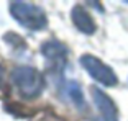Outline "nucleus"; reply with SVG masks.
<instances>
[{
    "instance_id": "nucleus-1",
    "label": "nucleus",
    "mask_w": 128,
    "mask_h": 121,
    "mask_svg": "<svg viewBox=\"0 0 128 121\" xmlns=\"http://www.w3.org/2000/svg\"><path fill=\"white\" fill-rule=\"evenodd\" d=\"M12 83L18 90L20 97L25 100H33L44 90V77L40 70L28 65H20L12 70Z\"/></svg>"
},
{
    "instance_id": "nucleus-2",
    "label": "nucleus",
    "mask_w": 128,
    "mask_h": 121,
    "mask_svg": "<svg viewBox=\"0 0 128 121\" xmlns=\"http://www.w3.org/2000/svg\"><path fill=\"white\" fill-rule=\"evenodd\" d=\"M10 13L23 28L31 31H40L48 26V18L43 8H40L34 3L26 2H12L10 3Z\"/></svg>"
},
{
    "instance_id": "nucleus-3",
    "label": "nucleus",
    "mask_w": 128,
    "mask_h": 121,
    "mask_svg": "<svg viewBox=\"0 0 128 121\" xmlns=\"http://www.w3.org/2000/svg\"><path fill=\"white\" fill-rule=\"evenodd\" d=\"M80 65L89 72V75L92 79H95L98 83L105 85V87H113V85L118 83V79L115 75V72L112 70V67L104 64L98 57L92 56V54L80 56Z\"/></svg>"
},
{
    "instance_id": "nucleus-4",
    "label": "nucleus",
    "mask_w": 128,
    "mask_h": 121,
    "mask_svg": "<svg viewBox=\"0 0 128 121\" xmlns=\"http://www.w3.org/2000/svg\"><path fill=\"white\" fill-rule=\"evenodd\" d=\"M90 93H92V98H94V103L97 106V110L100 111L102 121H118L117 105L113 103V100L110 98L108 95L104 90H100L98 87H92Z\"/></svg>"
},
{
    "instance_id": "nucleus-5",
    "label": "nucleus",
    "mask_w": 128,
    "mask_h": 121,
    "mask_svg": "<svg viewBox=\"0 0 128 121\" xmlns=\"http://www.w3.org/2000/svg\"><path fill=\"white\" fill-rule=\"evenodd\" d=\"M41 54L49 60V64H53L54 72H59L66 65V57H68V48L62 43L56 39H49L41 46Z\"/></svg>"
},
{
    "instance_id": "nucleus-6",
    "label": "nucleus",
    "mask_w": 128,
    "mask_h": 121,
    "mask_svg": "<svg viewBox=\"0 0 128 121\" xmlns=\"http://www.w3.org/2000/svg\"><path fill=\"white\" fill-rule=\"evenodd\" d=\"M71 18L74 26L84 34H94L95 30H97V25H95L94 18L90 16V13L86 10L80 5H76L71 11Z\"/></svg>"
},
{
    "instance_id": "nucleus-7",
    "label": "nucleus",
    "mask_w": 128,
    "mask_h": 121,
    "mask_svg": "<svg viewBox=\"0 0 128 121\" xmlns=\"http://www.w3.org/2000/svg\"><path fill=\"white\" fill-rule=\"evenodd\" d=\"M66 92H68L71 102L74 103L77 108H84V106H86V100H84L82 88H80V85L77 82H74V80L68 82V85H66Z\"/></svg>"
},
{
    "instance_id": "nucleus-8",
    "label": "nucleus",
    "mask_w": 128,
    "mask_h": 121,
    "mask_svg": "<svg viewBox=\"0 0 128 121\" xmlns=\"http://www.w3.org/2000/svg\"><path fill=\"white\" fill-rule=\"evenodd\" d=\"M33 121H66V120L61 118L59 115L53 113V111H41L33 118Z\"/></svg>"
},
{
    "instance_id": "nucleus-9",
    "label": "nucleus",
    "mask_w": 128,
    "mask_h": 121,
    "mask_svg": "<svg viewBox=\"0 0 128 121\" xmlns=\"http://www.w3.org/2000/svg\"><path fill=\"white\" fill-rule=\"evenodd\" d=\"M4 87V67L0 65V88Z\"/></svg>"
},
{
    "instance_id": "nucleus-10",
    "label": "nucleus",
    "mask_w": 128,
    "mask_h": 121,
    "mask_svg": "<svg viewBox=\"0 0 128 121\" xmlns=\"http://www.w3.org/2000/svg\"><path fill=\"white\" fill-rule=\"evenodd\" d=\"M82 121H94V120H82Z\"/></svg>"
}]
</instances>
